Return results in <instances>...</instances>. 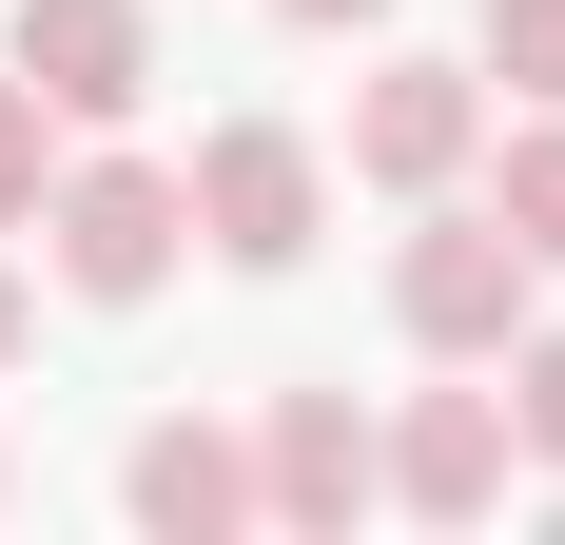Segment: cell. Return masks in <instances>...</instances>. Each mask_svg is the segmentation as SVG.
I'll use <instances>...</instances> for the list:
<instances>
[{
    "instance_id": "6da1fadb",
    "label": "cell",
    "mask_w": 565,
    "mask_h": 545,
    "mask_svg": "<svg viewBox=\"0 0 565 545\" xmlns=\"http://www.w3.org/2000/svg\"><path fill=\"white\" fill-rule=\"evenodd\" d=\"M391 312H409V351H449V371H508V331L546 312V254H526V234L488 215V195H409Z\"/></svg>"
},
{
    "instance_id": "7a4b0ae2",
    "label": "cell",
    "mask_w": 565,
    "mask_h": 545,
    "mask_svg": "<svg viewBox=\"0 0 565 545\" xmlns=\"http://www.w3.org/2000/svg\"><path fill=\"white\" fill-rule=\"evenodd\" d=\"M40 254H58V292H78V312H137V292L195 254V195H175L157 157H58V195H40Z\"/></svg>"
},
{
    "instance_id": "3957f363",
    "label": "cell",
    "mask_w": 565,
    "mask_h": 545,
    "mask_svg": "<svg viewBox=\"0 0 565 545\" xmlns=\"http://www.w3.org/2000/svg\"><path fill=\"white\" fill-rule=\"evenodd\" d=\"M175 195H195V254H234V272H292V254H312V215H332V157H312L292 117H215Z\"/></svg>"
},
{
    "instance_id": "277c9868",
    "label": "cell",
    "mask_w": 565,
    "mask_h": 545,
    "mask_svg": "<svg viewBox=\"0 0 565 545\" xmlns=\"http://www.w3.org/2000/svg\"><path fill=\"white\" fill-rule=\"evenodd\" d=\"M371 506H391V429H371L351 389H274V409H254V526L332 545V526H371Z\"/></svg>"
},
{
    "instance_id": "5b68a950",
    "label": "cell",
    "mask_w": 565,
    "mask_h": 545,
    "mask_svg": "<svg viewBox=\"0 0 565 545\" xmlns=\"http://www.w3.org/2000/svg\"><path fill=\"white\" fill-rule=\"evenodd\" d=\"M468 157H488V58H371L351 175L371 195H468Z\"/></svg>"
},
{
    "instance_id": "8992f818",
    "label": "cell",
    "mask_w": 565,
    "mask_h": 545,
    "mask_svg": "<svg viewBox=\"0 0 565 545\" xmlns=\"http://www.w3.org/2000/svg\"><path fill=\"white\" fill-rule=\"evenodd\" d=\"M20 78L58 98V137H117L157 98V20L137 0H20Z\"/></svg>"
},
{
    "instance_id": "52a82bcc",
    "label": "cell",
    "mask_w": 565,
    "mask_h": 545,
    "mask_svg": "<svg viewBox=\"0 0 565 545\" xmlns=\"http://www.w3.org/2000/svg\"><path fill=\"white\" fill-rule=\"evenodd\" d=\"M508 468H526L508 389H409V429H391V506H409V526H488Z\"/></svg>"
},
{
    "instance_id": "ba28073f",
    "label": "cell",
    "mask_w": 565,
    "mask_h": 545,
    "mask_svg": "<svg viewBox=\"0 0 565 545\" xmlns=\"http://www.w3.org/2000/svg\"><path fill=\"white\" fill-rule=\"evenodd\" d=\"M117 506L157 545H234L254 526V429H215V409H157V429L117 448Z\"/></svg>"
},
{
    "instance_id": "9c48e42d",
    "label": "cell",
    "mask_w": 565,
    "mask_h": 545,
    "mask_svg": "<svg viewBox=\"0 0 565 545\" xmlns=\"http://www.w3.org/2000/svg\"><path fill=\"white\" fill-rule=\"evenodd\" d=\"M468 175H488V215H508L526 254L565 272V98H526V137H488V157H468Z\"/></svg>"
},
{
    "instance_id": "30bf717a",
    "label": "cell",
    "mask_w": 565,
    "mask_h": 545,
    "mask_svg": "<svg viewBox=\"0 0 565 545\" xmlns=\"http://www.w3.org/2000/svg\"><path fill=\"white\" fill-rule=\"evenodd\" d=\"M40 195H58V98L0 58V234H40Z\"/></svg>"
},
{
    "instance_id": "8fae6325",
    "label": "cell",
    "mask_w": 565,
    "mask_h": 545,
    "mask_svg": "<svg viewBox=\"0 0 565 545\" xmlns=\"http://www.w3.org/2000/svg\"><path fill=\"white\" fill-rule=\"evenodd\" d=\"M508 429H526V468L565 488V331H546V312L508 331Z\"/></svg>"
},
{
    "instance_id": "7c38bea8",
    "label": "cell",
    "mask_w": 565,
    "mask_h": 545,
    "mask_svg": "<svg viewBox=\"0 0 565 545\" xmlns=\"http://www.w3.org/2000/svg\"><path fill=\"white\" fill-rule=\"evenodd\" d=\"M488 78L508 98H565V0H488Z\"/></svg>"
},
{
    "instance_id": "4fadbf2b",
    "label": "cell",
    "mask_w": 565,
    "mask_h": 545,
    "mask_svg": "<svg viewBox=\"0 0 565 545\" xmlns=\"http://www.w3.org/2000/svg\"><path fill=\"white\" fill-rule=\"evenodd\" d=\"M20 351H40V272L0 254V371H20Z\"/></svg>"
},
{
    "instance_id": "5bb4252c",
    "label": "cell",
    "mask_w": 565,
    "mask_h": 545,
    "mask_svg": "<svg viewBox=\"0 0 565 545\" xmlns=\"http://www.w3.org/2000/svg\"><path fill=\"white\" fill-rule=\"evenodd\" d=\"M274 20H292V40H351V20H391V0H274Z\"/></svg>"
},
{
    "instance_id": "9a60e30c",
    "label": "cell",
    "mask_w": 565,
    "mask_h": 545,
    "mask_svg": "<svg viewBox=\"0 0 565 545\" xmlns=\"http://www.w3.org/2000/svg\"><path fill=\"white\" fill-rule=\"evenodd\" d=\"M0 488H20V468H0Z\"/></svg>"
}]
</instances>
